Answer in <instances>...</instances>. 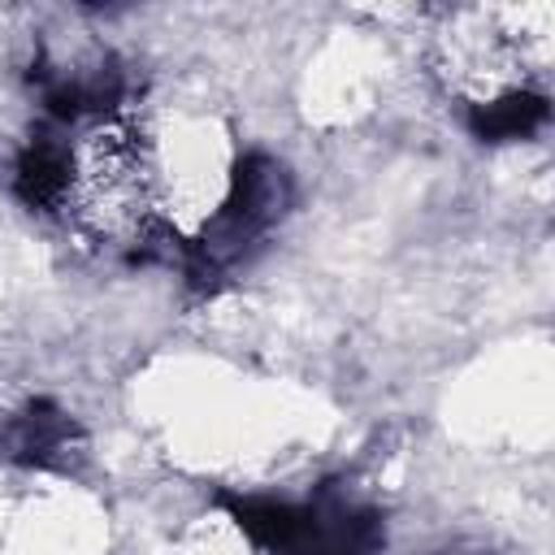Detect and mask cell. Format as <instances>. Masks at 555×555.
Here are the masks:
<instances>
[{
	"mask_svg": "<svg viewBox=\"0 0 555 555\" xmlns=\"http://www.w3.org/2000/svg\"><path fill=\"white\" fill-rule=\"evenodd\" d=\"M22 191L100 247H134L160 225L139 121L113 108L78 113L61 139H39L22 160Z\"/></svg>",
	"mask_w": 555,
	"mask_h": 555,
	"instance_id": "obj_1",
	"label": "cell"
},
{
	"mask_svg": "<svg viewBox=\"0 0 555 555\" xmlns=\"http://www.w3.org/2000/svg\"><path fill=\"white\" fill-rule=\"evenodd\" d=\"M551 4H468L451 9L434 35L442 87L477 113L486 134H520L546 113L533 87L551 65Z\"/></svg>",
	"mask_w": 555,
	"mask_h": 555,
	"instance_id": "obj_2",
	"label": "cell"
},
{
	"mask_svg": "<svg viewBox=\"0 0 555 555\" xmlns=\"http://www.w3.org/2000/svg\"><path fill=\"white\" fill-rule=\"evenodd\" d=\"M134 121L147 152L156 221L186 243H208L230 217L247 178L230 126L212 108L173 100Z\"/></svg>",
	"mask_w": 555,
	"mask_h": 555,
	"instance_id": "obj_3",
	"label": "cell"
}]
</instances>
